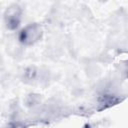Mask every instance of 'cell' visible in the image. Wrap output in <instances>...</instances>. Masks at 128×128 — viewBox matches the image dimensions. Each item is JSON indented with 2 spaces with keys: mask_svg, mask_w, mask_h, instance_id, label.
<instances>
[{
  "mask_svg": "<svg viewBox=\"0 0 128 128\" xmlns=\"http://www.w3.org/2000/svg\"><path fill=\"white\" fill-rule=\"evenodd\" d=\"M39 35H40L39 27L36 25H34V26L31 25L22 31L21 40L23 42H26V43H31V42L36 41V39L39 37Z\"/></svg>",
  "mask_w": 128,
  "mask_h": 128,
  "instance_id": "1",
  "label": "cell"
},
{
  "mask_svg": "<svg viewBox=\"0 0 128 128\" xmlns=\"http://www.w3.org/2000/svg\"><path fill=\"white\" fill-rule=\"evenodd\" d=\"M18 18H19V13L17 12V9H12V10H10L9 13L7 14V16H6L8 25H9L11 28L16 27V26L18 25V22H19Z\"/></svg>",
  "mask_w": 128,
  "mask_h": 128,
  "instance_id": "2",
  "label": "cell"
},
{
  "mask_svg": "<svg viewBox=\"0 0 128 128\" xmlns=\"http://www.w3.org/2000/svg\"><path fill=\"white\" fill-rule=\"evenodd\" d=\"M127 74H128V68H127Z\"/></svg>",
  "mask_w": 128,
  "mask_h": 128,
  "instance_id": "3",
  "label": "cell"
}]
</instances>
